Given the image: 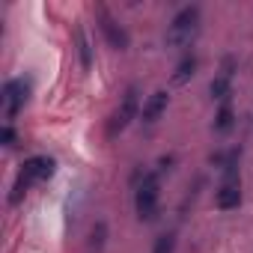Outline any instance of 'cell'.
<instances>
[{"label": "cell", "mask_w": 253, "mask_h": 253, "mask_svg": "<svg viewBox=\"0 0 253 253\" xmlns=\"http://www.w3.org/2000/svg\"><path fill=\"white\" fill-rule=\"evenodd\" d=\"M214 203H217L220 211H229V209L241 206V182H238V176L235 179H223V185L214 194Z\"/></svg>", "instance_id": "8"}, {"label": "cell", "mask_w": 253, "mask_h": 253, "mask_svg": "<svg viewBox=\"0 0 253 253\" xmlns=\"http://www.w3.org/2000/svg\"><path fill=\"white\" fill-rule=\"evenodd\" d=\"M54 167H57L54 158H48V155H30V158L21 164V170H18V179H15V185H12L9 203H12V206L21 203V197L30 191V185L51 179V176H54Z\"/></svg>", "instance_id": "1"}, {"label": "cell", "mask_w": 253, "mask_h": 253, "mask_svg": "<svg viewBox=\"0 0 253 253\" xmlns=\"http://www.w3.org/2000/svg\"><path fill=\"white\" fill-rule=\"evenodd\" d=\"M167 104H170V95H167V89H158V92H152V95L143 101V110H140V122H143V125H155V122L164 116Z\"/></svg>", "instance_id": "7"}, {"label": "cell", "mask_w": 253, "mask_h": 253, "mask_svg": "<svg viewBox=\"0 0 253 253\" xmlns=\"http://www.w3.org/2000/svg\"><path fill=\"white\" fill-rule=\"evenodd\" d=\"M27 98H30V81L27 78H12V81L3 84V95H0V101H3V113H6L9 122L24 110Z\"/></svg>", "instance_id": "5"}, {"label": "cell", "mask_w": 253, "mask_h": 253, "mask_svg": "<svg viewBox=\"0 0 253 253\" xmlns=\"http://www.w3.org/2000/svg\"><path fill=\"white\" fill-rule=\"evenodd\" d=\"M173 164H176V158H173V155H164V158L158 161V173H170Z\"/></svg>", "instance_id": "16"}, {"label": "cell", "mask_w": 253, "mask_h": 253, "mask_svg": "<svg viewBox=\"0 0 253 253\" xmlns=\"http://www.w3.org/2000/svg\"><path fill=\"white\" fill-rule=\"evenodd\" d=\"M209 92H211V98H217V101L226 104V98H229V92H232V57L223 60V69H220V75L209 84Z\"/></svg>", "instance_id": "9"}, {"label": "cell", "mask_w": 253, "mask_h": 253, "mask_svg": "<svg viewBox=\"0 0 253 253\" xmlns=\"http://www.w3.org/2000/svg\"><path fill=\"white\" fill-rule=\"evenodd\" d=\"M15 143V128H12V122L3 125V146H12Z\"/></svg>", "instance_id": "15"}, {"label": "cell", "mask_w": 253, "mask_h": 253, "mask_svg": "<svg viewBox=\"0 0 253 253\" xmlns=\"http://www.w3.org/2000/svg\"><path fill=\"white\" fill-rule=\"evenodd\" d=\"M98 27H101V33H104V39H107V45H110L113 51H128V45H131L128 33H125L122 24H116V21L107 15V9H98Z\"/></svg>", "instance_id": "6"}, {"label": "cell", "mask_w": 253, "mask_h": 253, "mask_svg": "<svg viewBox=\"0 0 253 253\" xmlns=\"http://www.w3.org/2000/svg\"><path fill=\"white\" fill-rule=\"evenodd\" d=\"M197 33H200V6L194 3V6H185L176 12V18L167 27L164 42H167V48H191Z\"/></svg>", "instance_id": "2"}, {"label": "cell", "mask_w": 253, "mask_h": 253, "mask_svg": "<svg viewBox=\"0 0 253 253\" xmlns=\"http://www.w3.org/2000/svg\"><path fill=\"white\" fill-rule=\"evenodd\" d=\"M232 125H235V110H232V104L226 101V104H220V110H217V116H214V122H211V128L223 134V131L232 128Z\"/></svg>", "instance_id": "12"}, {"label": "cell", "mask_w": 253, "mask_h": 253, "mask_svg": "<svg viewBox=\"0 0 253 253\" xmlns=\"http://www.w3.org/2000/svg\"><path fill=\"white\" fill-rule=\"evenodd\" d=\"M158 200H161V173H146L134 191V209L140 220H155L158 217Z\"/></svg>", "instance_id": "3"}, {"label": "cell", "mask_w": 253, "mask_h": 253, "mask_svg": "<svg viewBox=\"0 0 253 253\" xmlns=\"http://www.w3.org/2000/svg\"><path fill=\"white\" fill-rule=\"evenodd\" d=\"M140 89L137 86H128L125 89V95H122V104L113 110V116H110V122H107V137H116L119 131H125L131 125V119H137L140 116Z\"/></svg>", "instance_id": "4"}, {"label": "cell", "mask_w": 253, "mask_h": 253, "mask_svg": "<svg viewBox=\"0 0 253 253\" xmlns=\"http://www.w3.org/2000/svg\"><path fill=\"white\" fill-rule=\"evenodd\" d=\"M75 39H78V57H81V69L89 72L92 69V48H89V39L84 33V27H75Z\"/></svg>", "instance_id": "11"}, {"label": "cell", "mask_w": 253, "mask_h": 253, "mask_svg": "<svg viewBox=\"0 0 253 253\" xmlns=\"http://www.w3.org/2000/svg\"><path fill=\"white\" fill-rule=\"evenodd\" d=\"M104 241H107V223L104 220H95V226L89 229V247L92 250H101Z\"/></svg>", "instance_id": "13"}, {"label": "cell", "mask_w": 253, "mask_h": 253, "mask_svg": "<svg viewBox=\"0 0 253 253\" xmlns=\"http://www.w3.org/2000/svg\"><path fill=\"white\" fill-rule=\"evenodd\" d=\"M197 66H200V60H197V54H185L182 60H179V66H176V75H173V84H185L188 78H194V72H197Z\"/></svg>", "instance_id": "10"}, {"label": "cell", "mask_w": 253, "mask_h": 253, "mask_svg": "<svg viewBox=\"0 0 253 253\" xmlns=\"http://www.w3.org/2000/svg\"><path fill=\"white\" fill-rule=\"evenodd\" d=\"M173 250H176V232H164V235L155 238L152 253H173Z\"/></svg>", "instance_id": "14"}]
</instances>
